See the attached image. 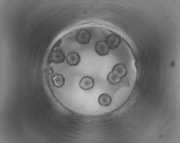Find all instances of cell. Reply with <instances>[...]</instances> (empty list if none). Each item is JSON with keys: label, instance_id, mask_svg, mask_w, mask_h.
Here are the masks:
<instances>
[{"label": "cell", "instance_id": "obj_2", "mask_svg": "<svg viewBox=\"0 0 180 143\" xmlns=\"http://www.w3.org/2000/svg\"><path fill=\"white\" fill-rule=\"evenodd\" d=\"M121 41L120 37L117 34H113L109 35L107 38L105 42L109 48L114 49L118 47Z\"/></svg>", "mask_w": 180, "mask_h": 143}, {"label": "cell", "instance_id": "obj_7", "mask_svg": "<svg viewBox=\"0 0 180 143\" xmlns=\"http://www.w3.org/2000/svg\"><path fill=\"white\" fill-rule=\"evenodd\" d=\"M80 61L79 55L76 52H71L69 53L67 57V61L69 65L75 66L77 65Z\"/></svg>", "mask_w": 180, "mask_h": 143}, {"label": "cell", "instance_id": "obj_3", "mask_svg": "<svg viewBox=\"0 0 180 143\" xmlns=\"http://www.w3.org/2000/svg\"><path fill=\"white\" fill-rule=\"evenodd\" d=\"M91 38L90 33L87 30H82L80 31L76 36L77 42L81 44H86L90 41Z\"/></svg>", "mask_w": 180, "mask_h": 143}, {"label": "cell", "instance_id": "obj_6", "mask_svg": "<svg viewBox=\"0 0 180 143\" xmlns=\"http://www.w3.org/2000/svg\"><path fill=\"white\" fill-rule=\"evenodd\" d=\"M112 71L116 75L121 78L125 76L127 73V70L125 67L121 64L116 65Z\"/></svg>", "mask_w": 180, "mask_h": 143}, {"label": "cell", "instance_id": "obj_10", "mask_svg": "<svg viewBox=\"0 0 180 143\" xmlns=\"http://www.w3.org/2000/svg\"><path fill=\"white\" fill-rule=\"evenodd\" d=\"M107 79L110 83L115 85L120 82L121 78L116 75L111 71L109 73L108 75Z\"/></svg>", "mask_w": 180, "mask_h": 143}, {"label": "cell", "instance_id": "obj_1", "mask_svg": "<svg viewBox=\"0 0 180 143\" xmlns=\"http://www.w3.org/2000/svg\"><path fill=\"white\" fill-rule=\"evenodd\" d=\"M65 56L60 50L56 49L52 51L48 57V62L50 63H62L65 59Z\"/></svg>", "mask_w": 180, "mask_h": 143}, {"label": "cell", "instance_id": "obj_4", "mask_svg": "<svg viewBox=\"0 0 180 143\" xmlns=\"http://www.w3.org/2000/svg\"><path fill=\"white\" fill-rule=\"evenodd\" d=\"M109 48L106 43L103 41L98 42L95 46L96 52L99 55L104 56L107 55L109 53Z\"/></svg>", "mask_w": 180, "mask_h": 143}, {"label": "cell", "instance_id": "obj_8", "mask_svg": "<svg viewBox=\"0 0 180 143\" xmlns=\"http://www.w3.org/2000/svg\"><path fill=\"white\" fill-rule=\"evenodd\" d=\"M98 102L101 105L103 106H108L111 102V98L109 95L106 93L101 94L98 98Z\"/></svg>", "mask_w": 180, "mask_h": 143}, {"label": "cell", "instance_id": "obj_9", "mask_svg": "<svg viewBox=\"0 0 180 143\" xmlns=\"http://www.w3.org/2000/svg\"><path fill=\"white\" fill-rule=\"evenodd\" d=\"M52 83L54 86L57 87L63 86L65 83V79L61 74L55 75L52 79Z\"/></svg>", "mask_w": 180, "mask_h": 143}, {"label": "cell", "instance_id": "obj_5", "mask_svg": "<svg viewBox=\"0 0 180 143\" xmlns=\"http://www.w3.org/2000/svg\"><path fill=\"white\" fill-rule=\"evenodd\" d=\"M94 81L91 77L85 76L81 80L79 85L80 87L85 90H89L93 86Z\"/></svg>", "mask_w": 180, "mask_h": 143}]
</instances>
